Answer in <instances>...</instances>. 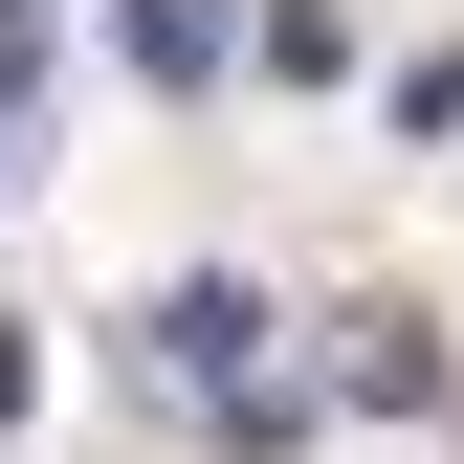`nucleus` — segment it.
I'll list each match as a JSON object with an SVG mask.
<instances>
[{
	"label": "nucleus",
	"instance_id": "obj_1",
	"mask_svg": "<svg viewBox=\"0 0 464 464\" xmlns=\"http://www.w3.org/2000/svg\"><path fill=\"white\" fill-rule=\"evenodd\" d=\"M244 354H266L244 287H155V310H133V376H155V398H178V376H199V398H244Z\"/></svg>",
	"mask_w": 464,
	"mask_h": 464
},
{
	"label": "nucleus",
	"instance_id": "obj_2",
	"mask_svg": "<svg viewBox=\"0 0 464 464\" xmlns=\"http://www.w3.org/2000/svg\"><path fill=\"white\" fill-rule=\"evenodd\" d=\"M133 67L155 89H221V0H133Z\"/></svg>",
	"mask_w": 464,
	"mask_h": 464
},
{
	"label": "nucleus",
	"instance_id": "obj_3",
	"mask_svg": "<svg viewBox=\"0 0 464 464\" xmlns=\"http://www.w3.org/2000/svg\"><path fill=\"white\" fill-rule=\"evenodd\" d=\"M23 89H44V0H0V133H23Z\"/></svg>",
	"mask_w": 464,
	"mask_h": 464
},
{
	"label": "nucleus",
	"instance_id": "obj_4",
	"mask_svg": "<svg viewBox=\"0 0 464 464\" xmlns=\"http://www.w3.org/2000/svg\"><path fill=\"white\" fill-rule=\"evenodd\" d=\"M398 133H464V44H442V67H398Z\"/></svg>",
	"mask_w": 464,
	"mask_h": 464
}]
</instances>
